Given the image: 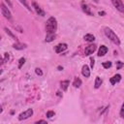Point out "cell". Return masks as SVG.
Here are the masks:
<instances>
[{"mask_svg": "<svg viewBox=\"0 0 124 124\" xmlns=\"http://www.w3.org/2000/svg\"><path fill=\"white\" fill-rule=\"evenodd\" d=\"M104 32H105L106 36H107L114 45H116V46H119V45H120V40H119L118 36L114 33V31H113L112 29H110V28H108V27H105V28H104Z\"/></svg>", "mask_w": 124, "mask_h": 124, "instance_id": "1", "label": "cell"}, {"mask_svg": "<svg viewBox=\"0 0 124 124\" xmlns=\"http://www.w3.org/2000/svg\"><path fill=\"white\" fill-rule=\"evenodd\" d=\"M46 33H55L56 29H57V20L54 16H50L46 22Z\"/></svg>", "mask_w": 124, "mask_h": 124, "instance_id": "2", "label": "cell"}, {"mask_svg": "<svg viewBox=\"0 0 124 124\" xmlns=\"http://www.w3.org/2000/svg\"><path fill=\"white\" fill-rule=\"evenodd\" d=\"M33 115V109L32 108H28V109H26L25 111H23V112H21L19 115H18V120H25V119H27V118H29L30 116H32Z\"/></svg>", "mask_w": 124, "mask_h": 124, "instance_id": "3", "label": "cell"}, {"mask_svg": "<svg viewBox=\"0 0 124 124\" xmlns=\"http://www.w3.org/2000/svg\"><path fill=\"white\" fill-rule=\"evenodd\" d=\"M112 5L114 6V8H116V10H118L120 13L124 14V4L122 2V0H110Z\"/></svg>", "mask_w": 124, "mask_h": 124, "instance_id": "4", "label": "cell"}, {"mask_svg": "<svg viewBox=\"0 0 124 124\" xmlns=\"http://www.w3.org/2000/svg\"><path fill=\"white\" fill-rule=\"evenodd\" d=\"M0 7H1V13H2V15H3L7 19H12V14H11V12L8 10V8H7L3 3H1Z\"/></svg>", "mask_w": 124, "mask_h": 124, "instance_id": "5", "label": "cell"}, {"mask_svg": "<svg viewBox=\"0 0 124 124\" xmlns=\"http://www.w3.org/2000/svg\"><path fill=\"white\" fill-rule=\"evenodd\" d=\"M32 7L34 8V10H35V12L37 13V15H39V16H44L46 14H45V12L41 9V7L37 4V2H35V1H33L32 2Z\"/></svg>", "mask_w": 124, "mask_h": 124, "instance_id": "6", "label": "cell"}, {"mask_svg": "<svg viewBox=\"0 0 124 124\" xmlns=\"http://www.w3.org/2000/svg\"><path fill=\"white\" fill-rule=\"evenodd\" d=\"M67 47H68V46H67V44H58L57 46H54V50H55V52L56 53H61V52H63L64 50H66L67 49Z\"/></svg>", "mask_w": 124, "mask_h": 124, "instance_id": "7", "label": "cell"}, {"mask_svg": "<svg viewBox=\"0 0 124 124\" xmlns=\"http://www.w3.org/2000/svg\"><path fill=\"white\" fill-rule=\"evenodd\" d=\"M96 50V45H89V46H87L86 47H85V49H84V54L85 55H90V54H92L94 51Z\"/></svg>", "mask_w": 124, "mask_h": 124, "instance_id": "8", "label": "cell"}, {"mask_svg": "<svg viewBox=\"0 0 124 124\" xmlns=\"http://www.w3.org/2000/svg\"><path fill=\"white\" fill-rule=\"evenodd\" d=\"M81 8H82V11H83L86 15H88V16H93V12L91 11V8H90L87 4L81 3Z\"/></svg>", "mask_w": 124, "mask_h": 124, "instance_id": "9", "label": "cell"}, {"mask_svg": "<svg viewBox=\"0 0 124 124\" xmlns=\"http://www.w3.org/2000/svg\"><path fill=\"white\" fill-rule=\"evenodd\" d=\"M81 74H82L83 77L89 78V76H90V70H89V67L86 64L82 66V68H81Z\"/></svg>", "mask_w": 124, "mask_h": 124, "instance_id": "10", "label": "cell"}, {"mask_svg": "<svg viewBox=\"0 0 124 124\" xmlns=\"http://www.w3.org/2000/svg\"><path fill=\"white\" fill-rule=\"evenodd\" d=\"M121 80V75H119V74H116V75H114L112 78H110V79H109V81H110V83L113 85V84H115V83H117V82H119Z\"/></svg>", "mask_w": 124, "mask_h": 124, "instance_id": "11", "label": "cell"}, {"mask_svg": "<svg viewBox=\"0 0 124 124\" xmlns=\"http://www.w3.org/2000/svg\"><path fill=\"white\" fill-rule=\"evenodd\" d=\"M108 47L106 46H101L99 47V50H98V56H104L105 54H107L108 52Z\"/></svg>", "mask_w": 124, "mask_h": 124, "instance_id": "12", "label": "cell"}, {"mask_svg": "<svg viewBox=\"0 0 124 124\" xmlns=\"http://www.w3.org/2000/svg\"><path fill=\"white\" fill-rule=\"evenodd\" d=\"M27 45L26 44H22V43H16L13 45V47L16 48V49H18V50H21V49H24L26 48Z\"/></svg>", "mask_w": 124, "mask_h": 124, "instance_id": "13", "label": "cell"}, {"mask_svg": "<svg viewBox=\"0 0 124 124\" xmlns=\"http://www.w3.org/2000/svg\"><path fill=\"white\" fill-rule=\"evenodd\" d=\"M56 38V35L55 33H46V42L49 43V42H52L53 40H55Z\"/></svg>", "mask_w": 124, "mask_h": 124, "instance_id": "14", "label": "cell"}, {"mask_svg": "<svg viewBox=\"0 0 124 124\" xmlns=\"http://www.w3.org/2000/svg\"><path fill=\"white\" fill-rule=\"evenodd\" d=\"M81 83H82L81 79H80L78 77H77V78H75V79H74V81H73V86H74L75 88H78V87H80Z\"/></svg>", "mask_w": 124, "mask_h": 124, "instance_id": "15", "label": "cell"}, {"mask_svg": "<svg viewBox=\"0 0 124 124\" xmlns=\"http://www.w3.org/2000/svg\"><path fill=\"white\" fill-rule=\"evenodd\" d=\"M69 84H70V81H69V80H62V81L60 82V86H61V88H62L63 91H66V90L68 89Z\"/></svg>", "mask_w": 124, "mask_h": 124, "instance_id": "16", "label": "cell"}, {"mask_svg": "<svg viewBox=\"0 0 124 124\" xmlns=\"http://www.w3.org/2000/svg\"><path fill=\"white\" fill-rule=\"evenodd\" d=\"M83 39H84V41H86L88 43H91V42H93L95 40V37L92 34H86V35H84Z\"/></svg>", "mask_w": 124, "mask_h": 124, "instance_id": "17", "label": "cell"}, {"mask_svg": "<svg viewBox=\"0 0 124 124\" xmlns=\"http://www.w3.org/2000/svg\"><path fill=\"white\" fill-rule=\"evenodd\" d=\"M102 82H103L102 78H101L100 77H96V78H95V83H94V87H95L96 89H97V88H99V87L101 86Z\"/></svg>", "mask_w": 124, "mask_h": 124, "instance_id": "18", "label": "cell"}, {"mask_svg": "<svg viewBox=\"0 0 124 124\" xmlns=\"http://www.w3.org/2000/svg\"><path fill=\"white\" fill-rule=\"evenodd\" d=\"M4 30H5V32H6V33H7V34H8L10 37H12L14 40H16V35H14V34H13V32H12L10 29H8L7 27H5V28H4Z\"/></svg>", "mask_w": 124, "mask_h": 124, "instance_id": "19", "label": "cell"}, {"mask_svg": "<svg viewBox=\"0 0 124 124\" xmlns=\"http://www.w3.org/2000/svg\"><path fill=\"white\" fill-rule=\"evenodd\" d=\"M18 1H19V2H20V3H21V4H22L28 11H31V8H30V6L28 5V3L26 2V0H18Z\"/></svg>", "mask_w": 124, "mask_h": 124, "instance_id": "20", "label": "cell"}, {"mask_svg": "<svg viewBox=\"0 0 124 124\" xmlns=\"http://www.w3.org/2000/svg\"><path fill=\"white\" fill-rule=\"evenodd\" d=\"M102 65H103V67H104L105 69H108V68H110V67H111V62H110V61L103 62V63H102Z\"/></svg>", "mask_w": 124, "mask_h": 124, "instance_id": "21", "label": "cell"}, {"mask_svg": "<svg viewBox=\"0 0 124 124\" xmlns=\"http://www.w3.org/2000/svg\"><path fill=\"white\" fill-rule=\"evenodd\" d=\"M25 63V58L24 57H21L19 60H18V69H21V67H22V65Z\"/></svg>", "mask_w": 124, "mask_h": 124, "instance_id": "22", "label": "cell"}, {"mask_svg": "<svg viewBox=\"0 0 124 124\" xmlns=\"http://www.w3.org/2000/svg\"><path fill=\"white\" fill-rule=\"evenodd\" d=\"M9 53L8 52H6V53H4V57L2 58V64H4L5 62H7L8 60H9Z\"/></svg>", "mask_w": 124, "mask_h": 124, "instance_id": "23", "label": "cell"}, {"mask_svg": "<svg viewBox=\"0 0 124 124\" xmlns=\"http://www.w3.org/2000/svg\"><path fill=\"white\" fill-rule=\"evenodd\" d=\"M122 67H124V63H122L121 61H117V62H116V69L119 70V69H121Z\"/></svg>", "mask_w": 124, "mask_h": 124, "instance_id": "24", "label": "cell"}, {"mask_svg": "<svg viewBox=\"0 0 124 124\" xmlns=\"http://www.w3.org/2000/svg\"><path fill=\"white\" fill-rule=\"evenodd\" d=\"M52 116H54V111H52V110H48V111H46V117L51 118Z\"/></svg>", "mask_w": 124, "mask_h": 124, "instance_id": "25", "label": "cell"}, {"mask_svg": "<svg viewBox=\"0 0 124 124\" xmlns=\"http://www.w3.org/2000/svg\"><path fill=\"white\" fill-rule=\"evenodd\" d=\"M35 72H36V74H37L38 76H43V72H42V70H41L40 68H36V69H35Z\"/></svg>", "mask_w": 124, "mask_h": 124, "instance_id": "26", "label": "cell"}, {"mask_svg": "<svg viewBox=\"0 0 124 124\" xmlns=\"http://www.w3.org/2000/svg\"><path fill=\"white\" fill-rule=\"evenodd\" d=\"M120 116L121 117H124V103L122 104V107H121V108H120Z\"/></svg>", "mask_w": 124, "mask_h": 124, "instance_id": "27", "label": "cell"}, {"mask_svg": "<svg viewBox=\"0 0 124 124\" xmlns=\"http://www.w3.org/2000/svg\"><path fill=\"white\" fill-rule=\"evenodd\" d=\"M94 65H95V61H94V59L91 57V58H90V67H91V68H93V67H94Z\"/></svg>", "mask_w": 124, "mask_h": 124, "instance_id": "28", "label": "cell"}, {"mask_svg": "<svg viewBox=\"0 0 124 124\" xmlns=\"http://www.w3.org/2000/svg\"><path fill=\"white\" fill-rule=\"evenodd\" d=\"M39 123H46V120H39V121H36V124H39Z\"/></svg>", "mask_w": 124, "mask_h": 124, "instance_id": "29", "label": "cell"}, {"mask_svg": "<svg viewBox=\"0 0 124 124\" xmlns=\"http://www.w3.org/2000/svg\"><path fill=\"white\" fill-rule=\"evenodd\" d=\"M5 1H6L7 3H8V5H9L10 7H13V4L11 3V1H10V0H5Z\"/></svg>", "mask_w": 124, "mask_h": 124, "instance_id": "30", "label": "cell"}, {"mask_svg": "<svg viewBox=\"0 0 124 124\" xmlns=\"http://www.w3.org/2000/svg\"><path fill=\"white\" fill-rule=\"evenodd\" d=\"M57 69H58V70H59V71H61V70H62V69H63V68H62V67H61V66H58V68H57Z\"/></svg>", "mask_w": 124, "mask_h": 124, "instance_id": "31", "label": "cell"}, {"mask_svg": "<svg viewBox=\"0 0 124 124\" xmlns=\"http://www.w3.org/2000/svg\"><path fill=\"white\" fill-rule=\"evenodd\" d=\"M99 15H100V16H101V15H105V12H100Z\"/></svg>", "mask_w": 124, "mask_h": 124, "instance_id": "32", "label": "cell"}, {"mask_svg": "<svg viewBox=\"0 0 124 124\" xmlns=\"http://www.w3.org/2000/svg\"><path fill=\"white\" fill-rule=\"evenodd\" d=\"M56 93H57V95H58V96H60V95H61V94H60V92H59V91H57V92H56Z\"/></svg>", "mask_w": 124, "mask_h": 124, "instance_id": "33", "label": "cell"}, {"mask_svg": "<svg viewBox=\"0 0 124 124\" xmlns=\"http://www.w3.org/2000/svg\"><path fill=\"white\" fill-rule=\"evenodd\" d=\"M93 1H94L95 3H98V2H99V0H93Z\"/></svg>", "mask_w": 124, "mask_h": 124, "instance_id": "34", "label": "cell"}]
</instances>
